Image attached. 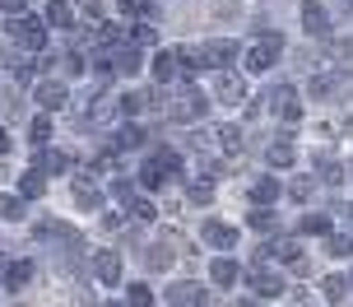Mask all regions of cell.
Masks as SVG:
<instances>
[{"label":"cell","instance_id":"6da1fadb","mask_svg":"<svg viewBox=\"0 0 353 307\" xmlns=\"http://www.w3.org/2000/svg\"><path fill=\"white\" fill-rule=\"evenodd\" d=\"M10 37H14V42H23L28 52L47 47V28H42L37 19H28V14H14V19H10Z\"/></svg>","mask_w":353,"mask_h":307},{"label":"cell","instance_id":"7a4b0ae2","mask_svg":"<svg viewBox=\"0 0 353 307\" xmlns=\"http://www.w3.org/2000/svg\"><path fill=\"white\" fill-rule=\"evenodd\" d=\"M279 52H283V37H261V42L247 52V66L251 70H270V66L279 61Z\"/></svg>","mask_w":353,"mask_h":307},{"label":"cell","instance_id":"3957f363","mask_svg":"<svg viewBox=\"0 0 353 307\" xmlns=\"http://www.w3.org/2000/svg\"><path fill=\"white\" fill-rule=\"evenodd\" d=\"M172 121H200V117H205V93H195V89H186L181 93V98H176L172 108Z\"/></svg>","mask_w":353,"mask_h":307},{"label":"cell","instance_id":"277c9868","mask_svg":"<svg viewBox=\"0 0 353 307\" xmlns=\"http://www.w3.org/2000/svg\"><path fill=\"white\" fill-rule=\"evenodd\" d=\"M205 242H210V247H219V252H228V247H237V228H228V224L210 219V224H205Z\"/></svg>","mask_w":353,"mask_h":307},{"label":"cell","instance_id":"5b68a950","mask_svg":"<svg viewBox=\"0 0 353 307\" xmlns=\"http://www.w3.org/2000/svg\"><path fill=\"white\" fill-rule=\"evenodd\" d=\"M74 205H79V210H98V205H103V191L88 186V172H79V181H74Z\"/></svg>","mask_w":353,"mask_h":307},{"label":"cell","instance_id":"8992f818","mask_svg":"<svg viewBox=\"0 0 353 307\" xmlns=\"http://www.w3.org/2000/svg\"><path fill=\"white\" fill-rule=\"evenodd\" d=\"M93 270H98L103 284H117V279H121V261H117V252H98L93 256Z\"/></svg>","mask_w":353,"mask_h":307},{"label":"cell","instance_id":"52a82bcc","mask_svg":"<svg viewBox=\"0 0 353 307\" xmlns=\"http://www.w3.org/2000/svg\"><path fill=\"white\" fill-rule=\"evenodd\" d=\"M251 289L261 293V298H279L283 279H279V275H270V270H251Z\"/></svg>","mask_w":353,"mask_h":307},{"label":"cell","instance_id":"ba28073f","mask_svg":"<svg viewBox=\"0 0 353 307\" xmlns=\"http://www.w3.org/2000/svg\"><path fill=\"white\" fill-rule=\"evenodd\" d=\"M302 28H307L312 37H316V33H325V28H330V14H325L321 5H302Z\"/></svg>","mask_w":353,"mask_h":307},{"label":"cell","instance_id":"9c48e42d","mask_svg":"<svg viewBox=\"0 0 353 307\" xmlns=\"http://www.w3.org/2000/svg\"><path fill=\"white\" fill-rule=\"evenodd\" d=\"M232 56H237V42H228V37H219V42H210V52H205V61H210V66H232Z\"/></svg>","mask_w":353,"mask_h":307},{"label":"cell","instance_id":"30bf717a","mask_svg":"<svg viewBox=\"0 0 353 307\" xmlns=\"http://www.w3.org/2000/svg\"><path fill=\"white\" fill-rule=\"evenodd\" d=\"M176 70H181V61H176L172 52H159V56H154V79H163V84H168V79H176Z\"/></svg>","mask_w":353,"mask_h":307},{"label":"cell","instance_id":"8fae6325","mask_svg":"<svg viewBox=\"0 0 353 307\" xmlns=\"http://www.w3.org/2000/svg\"><path fill=\"white\" fill-rule=\"evenodd\" d=\"M219 98H223V103H242V98H247V84L232 79V75H219Z\"/></svg>","mask_w":353,"mask_h":307},{"label":"cell","instance_id":"7c38bea8","mask_svg":"<svg viewBox=\"0 0 353 307\" xmlns=\"http://www.w3.org/2000/svg\"><path fill=\"white\" fill-rule=\"evenodd\" d=\"M210 275H214V284H219V289H228V284H237V261L223 256V261H214V266H210Z\"/></svg>","mask_w":353,"mask_h":307},{"label":"cell","instance_id":"4fadbf2b","mask_svg":"<svg viewBox=\"0 0 353 307\" xmlns=\"http://www.w3.org/2000/svg\"><path fill=\"white\" fill-rule=\"evenodd\" d=\"M28 279H33V261H14V266L5 270V284H10V289H23Z\"/></svg>","mask_w":353,"mask_h":307},{"label":"cell","instance_id":"5bb4252c","mask_svg":"<svg viewBox=\"0 0 353 307\" xmlns=\"http://www.w3.org/2000/svg\"><path fill=\"white\" fill-rule=\"evenodd\" d=\"M37 103H42L47 112H52V108H65V89H61V84H42V89H37Z\"/></svg>","mask_w":353,"mask_h":307},{"label":"cell","instance_id":"9a60e30c","mask_svg":"<svg viewBox=\"0 0 353 307\" xmlns=\"http://www.w3.org/2000/svg\"><path fill=\"white\" fill-rule=\"evenodd\" d=\"M205 298V289H195V284H172L168 289V303H200Z\"/></svg>","mask_w":353,"mask_h":307},{"label":"cell","instance_id":"2e32d148","mask_svg":"<svg viewBox=\"0 0 353 307\" xmlns=\"http://www.w3.org/2000/svg\"><path fill=\"white\" fill-rule=\"evenodd\" d=\"M251 200H256V205H270V200H279V181H274V177L256 181V191H251Z\"/></svg>","mask_w":353,"mask_h":307},{"label":"cell","instance_id":"e0dca14e","mask_svg":"<svg viewBox=\"0 0 353 307\" xmlns=\"http://www.w3.org/2000/svg\"><path fill=\"white\" fill-rule=\"evenodd\" d=\"M42 172H70V154H61V149L42 154Z\"/></svg>","mask_w":353,"mask_h":307},{"label":"cell","instance_id":"ac0fdd59","mask_svg":"<svg viewBox=\"0 0 353 307\" xmlns=\"http://www.w3.org/2000/svg\"><path fill=\"white\" fill-rule=\"evenodd\" d=\"M70 5H61V0H52V5H47V23H56V28H70Z\"/></svg>","mask_w":353,"mask_h":307},{"label":"cell","instance_id":"d6986e66","mask_svg":"<svg viewBox=\"0 0 353 307\" xmlns=\"http://www.w3.org/2000/svg\"><path fill=\"white\" fill-rule=\"evenodd\" d=\"M321 181H325V186H339V181H344V163L321 159Z\"/></svg>","mask_w":353,"mask_h":307},{"label":"cell","instance_id":"ffe728a7","mask_svg":"<svg viewBox=\"0 0 353 307\" xmlns=\"http://www.w3.org/2000/svg\"><path fill=\"white\" fill-rule=\"evenodd\" d=\"M335 75H316V79H312V98H335Z\"/></svg>","mask_w":353,"mask_h":307},{"label":"cell","instance_id":"44dd1931","mask_svg":"<svg viewBox=\"0 0 353 307\" xmlns=\"http://www.w3.org/2000/svg\"><path fill=\"white\" fill-rule=\"evenodd\" d=\"M270 168H288V163H293V145H270Z\"/></svg>","mask_w":353,"mask_h":307},{"label":"cell","instance_id":"7402d4cb","mask_svg":"<svg viewBox=\"0 0 353 307\" xmlns=\"http://www.w3.org/2000/svg\"><path fill=\"white\" fill-rule=\"evenodd\" d=\"M117 70H121V75H135V70H140V52H135V47H125V52L117 56Z\"/></svg>","mask_w":353,"mask_h":307},{"label":"cell","instance_id":"603a6c76","mask_svg":"<svg viewBox=\"0 0 353 307\" xmlns=\"http://www.w3.org/2000/svg\"><path fill=\"white\" fill-rule=\"evenodd\" d=\"M219 140H223L228 154H242V130H237V126H223V130H219Z\"/></svg>","mask_w":353,"mask_h":307},{"label":"cell","instance_id":"cb8c5ba5","mask_svg":"<svg viewBox=\"0 0 353 307\" xmlns=\"http://www.w3.org/2000/svg\"><path fill=\"white\" fill-rule=\"evenodd\" d=\"M325 252H330V256H349L353 252V237L349 233H335L330 242H325Z\"/></svg>","mask_w":353,"mask_h":307},{"label":"cell","instance_id":"d4e9b609","mask_svg":"<svg viewBox=\"0 0 353 307\" xmlns=\"http://www.w3.org/2000/svg\"><path fill=\"white\" fill-rule=\"evenodd\" d=\"M312 191H316V181H312V177H298L293 186H288V196H293V200H312Z\"/></svg>","mask_w":353,"mask_h":307},{"label":"cell","instance_id":"484cf974","mask_svg":"<svg viewBox=\"0 0 353 307\" xmlns=\"http://www.w3.org/2000/svg\"><path fill=\"white\" fill-rule=\"evenodd\" d=\"M191 200L195 205H210L214 200V181H191Z\"/></svg>","mask_w":353,"mask_h":307},{"label":"cell","instance_id":"4316f807","mask_svg":"<svg viewBox=\"0 0 353 307\" xmlns=\"http://www.w3.org/2000/svg\"><path fill=\"white\" fill-rule=\"evenodd\" d=\"M302 233H330V219L325 215H307L302 219Z\"/></svg>","mask_w":353,"mask_h":307},{"label":"cell","instance_id":"83f0119b","mask_svg":"<svg viewBox=\"0 0 353 307\" xmlns=\"http://www.w3.org/2000/svg\"><path fill=\"white\" fill-rule=\"evenodd\" d=\"M19 191H23V196H42V172H23Z\"/></svg>","mask_w":353,"mask_h":307},{"label":"cell","instance_id":"f1b7e54d","mask_svg":"<svg viewBox=\"0 0 353 307\" xmlns=\"http://www.w3.org/2000/svg\"><path fill=\"white\" fill-rule=\"evenodd\" d=\"M0 215H5V219H23V200L5 196V200H0Z\"/></svg>","mask_w":353,"mask_h":307},{"label":"cell","instance_id":"f546056e","mask_svg":"<svg viewBox=\"0 0 353 307\" xmlns=\"http://www.w3.org/2000/svg\"><path fill=\"white\" fill-rule=\"evenodd\" d=\"M47 140H52V121L37 117V121H33V145H47Z\"/></svg>","mask_w":353,"mask_h":307},{"label":"cell","instance_id":"4dcf8cb0","mask_svg":"<svg viewBox=\"0 0 353 307\" xmlns=\"http://www.w3.org/2000/svg\"><path fill=\"white\" fill-rule=\"evenodd\" d=\"M121 14H125V19H140V14H149V0H121Z\"/></svg>","mask_w":353,"mask_h":307},{"label":"cell","instance_id":"1f68e13d","mask_svg":"<svg viewBox=\"0 0 353 307\" xmlns=\"http://www.w3.org/2000/svg\"><path fill=\"white\" fill-rule=\"evenodd\" d=\"M149 266H154V270L172 266V247H154V252H149Z\"/></svg>","mask_w":353,"mask_h":307},{"label":"cell","instance_id":"d6a6232c","mask_svg":"<svg viewBox=\"0 0 353 307\" xmlns=\"http://www.w3.org/2000/svg\"><path fill=\"white\" fill-rule=\"evenodd\" d=\"M140 177H144V186H163V168H159V163H149Z\"/></svg>","mask_w":353,"mask_h":307},{"label":"cell","instance_id":"836d02e7","mask_svg":"<svg viewBox=\"0 0 353 307\" xmlns=\"http://www.w3.org/2000/svg\"><path fill=\"white\" fill-rule=\"evenodd\" d=\"M130 210H135V219H154V205H149V200H140V196L130 200Z\"/></svg>","mask_w":353,"mask_h":307},{"label":"cell","instance_id":"e575fe53","mask_svg":"<svg viewBox=\"0 0 353 307\" xmlns=\"http://www.w3.org/2000/svg\"><path fill=\"white\" fill-rule=\"evenodd\" d=\"M325 298L339 303V298H344V279H325Z\"/></svg>","mask_w":353,"mask_h":307},{"label":"cell","instance_id":"d590c367","mask_svg":"<svg viewBox=\"0 0 353 307\" xmlns=\"http://www.w3.org/2000/svg\"><path fill=\"white\" fill-rule=\"evenodd\" d=\"M251 228H274V215H265V210H256V215H251Z\"/></svg>","mask_w":353,"mask_h":307},{"label":"cell","instance_id":"8d00e7d4","mask_svg":"<svg viewBox=\"0 0 353 307\" xmlns=\"http://www.w3.org/2000/svg\"><path fill=\"white\" fill-rule=\"evenodd\" d=\"M135 42L140 47H154V28H135Z\"/></svg>","mask_w":353,"mask_h":307},{"label":"cell","instance_id":"74e56055","mask_svg":"<svg viewBox=\"0 0 353 307\" xmlns=\"http://www.w3.org/2000/svg\"><path fill=\"white\" fill-rule=\"evenodd\" d=\"M130 298H135V303H149V298H154V293L144 289V284H130Z\"/></svg>","mask_w":353,"mask_h":307},{"label":"cell","instance_id":"f35d334b","mask_svg":"<svg viewBox=\"0 0 353 307\" xmlns=\"http://www.w3.org/2000/svg\"><path fill=\"white\" fill-rule=\"evenodd\" d=\"M23 5L28 0H0V10H10V14H23Z\"/></svg>","mask_w":353,"mask_h":307},{"label":"cell","instance_id":"ab89813d","mask_svg":"<svg viewBox=\"0 0 353 307\" xmlns=\"http://www.w3.org/2000/svg\"><path fill=\"white\" fill-rule=\"evenodd\" d=\"M5 149H10V135H5V130H0V154H5Z\"/></svg>","mask_w":353,"mask_h":307}]
</instances>
